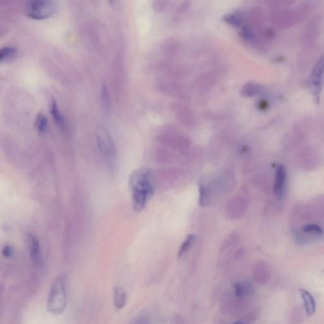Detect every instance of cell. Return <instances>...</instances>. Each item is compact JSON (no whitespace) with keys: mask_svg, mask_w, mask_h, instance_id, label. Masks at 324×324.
Listing matches in <instances>:
<instances>
[{"mask_svg":"<svg viewBox=\"0 0 324 324\" xmlns=\"http://www.w3.org/2000/svg\"><path fill=\"white\" fill-rule=\"evenodd\" d=\"M26 240H27L29 252H30L31 260L36 265H40L42 263V258L39 240L35 235L32 233H29L27 235Z\"/></svg>","mask_w":324,"mask_h":324,"instance_id":"52a82bcc","label":"cell"},{"mask_svg":"<svg viewBox=\"0 0 324 324\" xmlns=\"http://www.w3.org/2000/svg\"><path fill=\"white\" fill-rule=\"evenodd\" d=\"M50 112L54 119L55 123L61 129H64L65 127V119L61 111H60L59 108L58 107L56 101L53 100L50 105Z\"/></svg>","mask_w":324,"mask_h":324,"instance_id":"7c38bea8","label":"cell"},{"mask_svg":"<svg viewBox=\"0 0 324 324\" xmlns=\"http://www.w3.org/2000/svg\"><path fill=\"white\" fill-rule=\"evenodd\" d=\"M225 21L227 23L230 24V25L233 26H239L241 25L242 19L241 17H240L237 14H230V15H227L225 16Z\"/></svg>","mask_w":324,"mask_h":324,"instance_id":"d6986e66","label":"cell"},{"mask_svg":"<svg viewBox=\"0 0 324 324\" xmlns=\"http://www.w3.org/2000/svg\"><path fill=\"white\" fill-rule=\"evenodd\" d=\"M67 293L65 278L60 275L55 279L50 289L47 302V309L53 315L63 313L67 306Z\"/></svg>","mask_w":324,"mask_h":324,"instance_id":"7a4b0ae2","label":"cell"},{"mask_svg":"<svg viewBox=\"0 0 324 324\" xmlns=\"http://www.w3.org/2000/svg\"><path fill=\"white\" fill-rule=\"evenodd\" d=\"M96 138L100 154L106 164L112 167L116 159V148L111 135L104 127H98L96 130Z\"/></svg>","mask_w":324,"mask_h":324,"instance_id":"3957f363","label":"cell"},{"mask_svg":"<svg viewBox=\"0 0 324 324\" xmlns=\"http://www.w3.org/2000/svg\"><path fill=\"white\" fill-rule=\"evenodd\" d=\"M246 203L244 199L241 197H235L230 201L227 208V215L231 218H236L239 217L243 214Z\"/></svg>","mask_w":324,"mask_h":324,"instance_id":"9c48e42d","label":"cell"},{"mask_svg":"<svg viewBox=\"0 0 324 324\" xmlns=\"http://www.w3.org/2000/svg\"><path fill=\"white\" fill-rule=\"evenodd\" d=\"M259 91H260V87L258 85L253 83H248L242 88V95L247 97H252V96L257 94Z\"/></svg>","mask_w":324,"mask_h":324,"instance_id":"ac0fdd59","label":"cell"},{"mask_svg":"<svg viewBox=\"0 0 324 324\" xmlns=\"http://www.w3.org/2000/svg\"><path fill=\"white\" fill-rule=\"evenodd\" d=\"M324 81V54L316 62L312 70L310 78L309 79V85L312 95L315 98L316 102L320 98L321 90H322Z\"/></svg>","mask_w":324,"mask_h":324,"instance_id":"5b68a950","label":"cell"},{"mask_svg":"<svg viewBox=\"0 0 324 324\" xmlns=\"http://www.w3.org/2000/svg\"><path fill=\"white\" fill-rule=\"evenodd\" d=\"M174 324H184L183 319L181 316H176L174 318Z\"/></svg>","mask_w":324,"mask_h":324,"instance_id":"7402d4cb","label":"cell"},{"mask_svg":"<svg viewBox=\"0 0 324 324\" xmlns=\"http://www.w3.org/2000/svg\"><path fill=\"white\" fill-rule=\"evenodd\" d=\"M18 50L16 47L12 46H7L2 48L0 50V61H8V60L13 59L17 55Z\"/></svg>","mask_w":324,"mask_h":324,"instance_id":"e0dca14e","label":"cell"},{"mask_svg":"<svg viewBox=\"0 0 324 324\" xmlns=\"http://www.w3.org/2000/svg\"><path fill=\"white\" fill-rule=\"evenodd\" d=\"M176 108L177 115L181 119V121L184 122V123L186 122V123L189 124L194 122V115H193V113L188 108L181 106V105H179V106H177Z\"/></svg>","mask_w":324,"mask_h":324,"instance_id":"5bb4252c","label":"cell"},{"mask_svg":"<svg viewBox=\"0 0 324 324\" xmlns=\"http://www.w3.org/2000/svg\"><path fill=\"white\" fill-rule=\"evenodd\" d=\"M196 236L194 234H189L184 240L183 243L181 244L178 252V258H181L189 250L195 241Z\"/></svg>","mask_w":324,"mask_h":324,"instance_id":"2e32d148","label":"cell"},{"mask_svg":"<svg viewBox=\"0 0 324 324\" xmlns=\"http://www.w3.org/2000/svg\"><path fill=\"white\" fill-rule=\"evenodd\" d=\"M299 292L304 302V308H305L307 315H313L316 309L315 299L310 292L305 289H301L299 290Z\"/></svg>","mask_w":324,"mask_h":324,"instance_id":"8fae6325","label":"cell"},{"mask_svg":"<svg viewBox=\"0 0 324 324\" xmlns=\"http://www.w3.org/2000/svg\"><path fill=\"white\" fill-rule=\"evenodd\" d=\"M14 249L13 246L9 245V244H6L2 249V254L6 258H11L14 255Z\"/></svg>","mask_w":324,"mask_h":324,"instance_id":"ffe728a7","label":"cell"},{"mask_svg":"<svg viewBox=\"0 0 324 324\" xmlns=\"http://www.w3.org/2000/svg\"><path fill=\"white\" fill-rule=\"evenodd\" d=\"M35 127L40 134L47 133L49 129V122H48L47 117L43 113H39L36 117Z\"/></svg>","mask_w":324,"mask_h":324,"instance_id":"9a60e30c","label":"cell"},{"mask_svg":"<svg viewBox=\"0 0 324 324\" xmlns=\"http://www.w3.org/2000/svg\"><path fill=\"white\" fill-rule=\"evenodd\" d=\"M232 324H246L244 322V321L239 320V321H237L236 322H234Z\"/></svg>","mask_w":324,"mask_h":324,"instance_id":"603a6c76","label":"cell"},{"mask_svg":"<svg viewBox=\"0 0 324 324\" xmlns=\"http://www.w3.org/2000/svg\"><path fill=\"white\" fill-rule=\"evenodd\" d=\"M167 2L164 1H158L155 3V9L158 11H162L163 9H165L166 7Z\"/></svg>","mask_w":324,"mask_h":324,"instance_id":"44dd1931","label":"cell"},{"mask_svg":"<svg viewBox=\"0 0 324 324\" xmlns=\"http://www.w3.org/2000/svg\"><path fill=\"white\" fill-rule=\"evenodd\" d=\"M287 170L284 165L279 164L276 168L273 194L279 200L284 198L286 191Z\"/></svg>","mask_w":324,"mask_h":324,"instance_id":"8992f818","label":"cell"},{"mask_svg":"<svg viewBox=\"0 0 324 324\" xmlns=\"http://www.w3.org/2000/svg\"><path fill=\"white\" fill-rule=\"evenodd\" d=\"M150 170L141 168L132 173L129 178L131 189L132 206L136 212L145 208L146 204L154 193V186Z\"/></svg>","mask_w":324,"mask_h":324,"instance_id":"6da1fadb","label":"cell"},{"mask_svg":"<svg viewBox=\"0 0 324 324\" xmlns=\"http://www.w3.org/2000/svg\"><path fill=\"white\" fill-rule=\"evenodd\" d=\"M114 305L117 309L124 308L126 302V294L121 287L116 286L114 288Z\"/></svg>","mask_w":324,"mask_h":324,"instance_id":"4fadbf2b","label":"cell"},{"mask_svg":"<svg viewBox=\"0 0 324 324\" xmlns=\"http://www.w3.org/2000/svg\"><path fill=\"white\" fill-rule=\"evenodd\" d=\"M234 289L235 295L239 298L251 296L254 292L253 285L248 280L237 282L234 285Z\"/></svg>","mask_w":324,"mask_h":324,"instance_id":"30bf717a","label":"cell"},{"mask_svg":"<svg viewBox=\"0 0 324 324\" xmlns=\"http://www.w3.org/2000/svg\"><path fill=\"white\" fill-rule=\"evenodd\" d=\"M253 277L259 284H265L270 279V271L267 264L259 262L254 266Z\"/></svg>","mask_w":324,"mask_h":324,"instance_id":"ba28073f","label":"cell"},{"mask_svg":"<svg viewBox=\"0 0 324 324\" xmlns=\"http://www.w3.org/2000/svg\"><path fill=\"white\" fill-rule=\"evenodd\" d=\"M58 7V2L54 0H30L25 4V11L30 18L40 20L54 15Z\"/></svg>","mask_w":324,"mask_h":324,"instance_id":"277c9868","label":"cell"}]
</instances>
